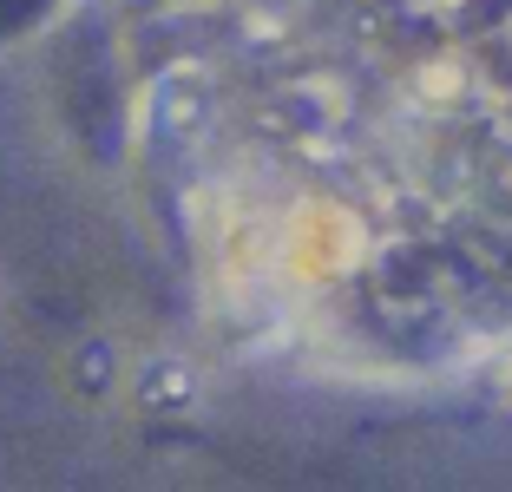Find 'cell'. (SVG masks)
<instances>
[{
	"mask_svg": "<svg viewBox=\"0 0 512 492\" xmlns=\"http://www.w3.org/2000/svg\"><path fill=\"white\" fill-rule=\"evenodd\" d=\"M46 14V0H0V33H20Z\"/></svg>",
	"mask_w": 512,
	"mask_h": 492,
	"instance_id": "obj_1",
	"label": "cell"
}]
</instances>
